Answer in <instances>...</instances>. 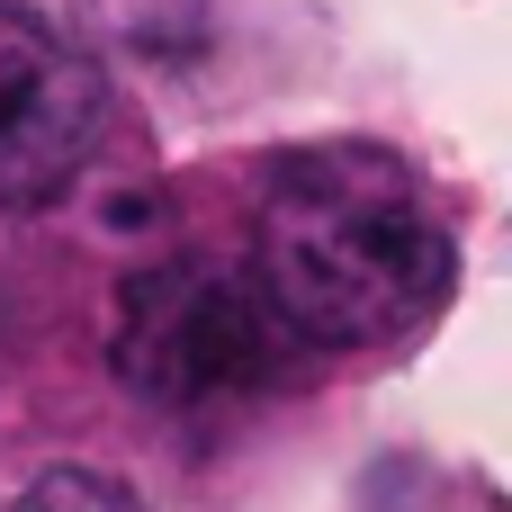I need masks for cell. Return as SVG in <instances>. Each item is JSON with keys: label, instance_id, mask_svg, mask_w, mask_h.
Wrapping results in <instances>:
<instances>
[{"label": "cell", "instance_id": "cell-1", "mask_svg": "<svg viewBox=\"0 0 512 512\" xmlns=\"http://www.w3.org/2000/svg\"><path fill=\"white\" fill-rule=\"evenodd\" d=\"M450 225L423 171L387 144H315L297 153L252 234V288L288 342L315 351H387L450 297Z\"/></svg>", "mask_w": 512, "mask_h": 512}, {"label": "cell", "instance_id": "cell-2", "mask_svg": "<svg viewBox=\"0 0 512 512\" xmlns=\"http://www.w3.org/2000/svg\"><path fill=\"white\" fill-rule=\"evenodd\" d=\"M108 360L153 405H225V396H252L279 378L288 333L243 270L180 252V261H153L117 288Z\"/></svg>", "mask_w": 512, "mask_h": 512}, {"label": "cell", "instance_id": "cell-3", "mask_svg": "<svg viewBox=\"0 0 512 512\" xmlns=\"http://www.w3.org/2000/svg\"><path fill=\"white\" fill-rule=\"evenodd\" d=\"M108 117L99 63L45 18L0 0V198H45L81 171Z\"/></svg>", "mask_w": 512, "mask_h": 512}, {"label": "cell", "instance_id": "cell-4", "mask_svg": "<svg viewBox=\"0 0 512 512\" xmlns=\"http://www.w3.org/2000/svg\"><path fill=\"white\" fill-rule=\"evenodd\" d=\"M0 512H144V504L117 477H99V468H45V477H27Z\"/></svg>", "mask_w": 512, "mask_h": 512}]
</instances>
